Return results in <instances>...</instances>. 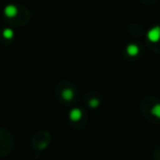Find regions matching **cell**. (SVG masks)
<instances>
[{"label":"cell","instance_id":"6da1fadb","mask_svg":"<svg viewBox=\"0 0 160 160\" xmlns=\"http://www.w3.org/2000/svg\"><path fill=\"white\" fill-rule=\"evenodd\" d=\"M147 38H148L150 42L156 43L160 40V27H153L152 29H150L147 33Z\"/></svg>","mask_w":160,"mask_h":160},{"label":"cell","instance_id":"7a4b0ae2","mask_svg":"<svg viewBox=\"0 0 160 160\" xmlns=\"http://www.w3.org/2000/svg\"><path fill=\"white\" fill-rule=\"evenodd\" d=\"M18 13V9H17L16 6L13 5H9L5 8V14L8 18H14Z\"/></svg>","mask_w":160,"mask_h":160},{"label":"cell","instance_id":"3957f363","mask_svg":"<svg viewBox=\"0 0 160 160\" xmlns=\"http://www.w3.org/2000/svg\"><path fill=\"white\" fill-rule=\"evenodd\" d=\"M126 53L128 54L129 56H136L139 53V47L136 44H129L128 46L126 47Z\"/></svg>","mask_w":160,"mask_h":160},{"label":"cell","instance_id":"277c9868","mask_svg":"<svg viewBox=\"0 0 160 160\" xmlns=\"http://www.w3.org/2000/svg\"><path fill=\"white\" fill-rule=\"evenodd\" d=\"M81 115H82V113H81V111H80L79 109H73L70 111V113H69V118H70V120L72 121H78L81 118Z\"/></svg>","mask_w":160,"mask_h":160},{"label":"cell","instance_id":"5b68a950","mask_svg":"<svg viewBox=\"0 0 160 160\" xmlns=\"http://www.w3.org/2000/svg\"><path fill=\"white\" fill-rule=\"evenodd\" d=\"M62 97L64 100H67V101L71 100V99L73 98V91L71 89H65L62 93Z\"/></svg>","mask_w":160,"mask_h":160},{"label":"cell","instance_id":"8992f818","mask_svg":"<svg viewBox=\"0 0 160 160\" xmlns=\"http://www.w3.org/2000/svg\"><path fill=\"white\" fill-rule=\"evenodd\" d=\"M2 36L7 40H10V38H13V31L11 29H5L2 32Z\"/></svg>","mask_w":160,"mask_h":160},{"label":"cell","instance_id":"52a82bcc","mask_svg":"<svg viewBox=\"0 0 160 160\" xmlns=\"http://www.w3.org/2000/svg\"><path fill=\"white\" fill-rule=\"evenodd\" d=\"M151 113H152V115H155L156 118H160V104L153 105V108L151 109Z\"/></svg>","mask_w":160,"mask_h":160},{"label":"cell","instance_id":"ba28073f","mask_svg":"<svg viewBox=\"0 0 160 160\" xmlns=\"http://www.w3.org/2000/svg\"><path fill=\"white\" fill-rule=\"evenodd\" d=\"M89 104L91 108H97L99 105V100L98 99H92V100H90Z\"/></svg>","mask_w":160,"mask_h":160}]
</instances>
